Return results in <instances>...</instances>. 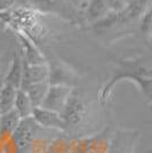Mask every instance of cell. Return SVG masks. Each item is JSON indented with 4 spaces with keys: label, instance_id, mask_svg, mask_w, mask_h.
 I'll return each mask as SVG.
<instances>
[{
    "label": "cell",
    "instance_id": "12",
    "mask_svg": "<svg viewBox=\"0 0 152 153\" xmlns=\"http://www.w3.org/2000/svg\"><path fill=\"white\" fill-rule=\"evenodd\" d=\"M75 72L64 64H57L53 69H49V85L70 86L75 82Z\"/></svg>",
    "mask_w": 152,
    "mask_h": 153
},
{
    "label": "cell",
    "instance_id": "8",
    "mask_svg": "<svg viewBox=\"0 0 152 153\" xmlns=\"http://www.w3.org/2000/svg\"><path fill=\"white\" fill-rule=\"evenodd\" d=\"M32 118L44 129L58 130L62 133L65 131V125L61 117V113H57L55 111H51V110L38 106V108H33Z\"/></svg>",
    "mask_w": 152,
    "mask_h": 153
},
{
    "label": "cell",
    "instance_id": "15",
    "mask_svg": "<svg viewBox=\"0 0 152 153\" xmlns=\"http://www.w3.org/2000/svg\"><path fill=\"white\" fill-rule=\"evenodd\" d=\"M49 86H51L49 81H44V82L33 83L30 86H26L24 88H22V90H24L28 94L33 108H38L41 105V102H42Z\"/></svg>",
    "mask_w": 152,
    "mask_h": 153
},
{
    "label": "cell",
    "instance_id": "1",
    "mask_svg": "<svg viewBox=\"0 0 152 153\" xmlns=\"http://www.w3.org/2000/svg\"><path fill=\"white\" fill-rule=\"evenodd\" d=\"M122 79H130L132 81H135L146 100H151V66L149 61L141 57L119 62V66L114 70L113 76L98 93V100L102 104L108 103L112 95L114 85Z\"/></svg>",
    "mask_w": 152,
    "mask_h": 153
},
{
    "label": "cell",
    "instance_id": "9",
    "mask_svg": "<svg viewBox=\"0 0 152 153\" xmlns=\"http://www.w3.org/2000/svg\"><path fill=\"white\" fill-rule=\"evenodd\" d=\"M49 81V68L47 63L28 65L23 62V76L19 89L33 83Z\"/></svg>",
    "mask_w": 152,
    "mask_h": 153
},
{
    "label": "cell",
    "instance_id": "2",
    "mask_svg": "<svg viewBox=\"0 0 152 153\" xmlns=\"http://www.w3.org/2000/svg\"><path fill=\"white\" fill-rule=\"evenodd\" d=\"M61 117L65 125V134L88 135L93 121L92 108L78 91L72 90Z\"/></svg>",
    "mask_w": 152,
    "mask_h": 153
},
{
    "label": "cell",
    "instance_id": "7",
    "mask_svg": "<svg viewBox=\"0 0 152 153\" xmlns=\"http://www.w3.org/2000/svg\"><path fill=\"white\" fill-rule=\"evenodd\" d=\"M110 138L104 135H93L70 143L69 153H107Z\"/></svg>",
    "mask_w": 152,
    "mask_h": 153
},
{
    "label": "cell",
    "instance_id": "17",
    "mask_svg": "<svg viewBox=\"0 0 152 153\" xmlns=\"http://www.w3.org/2000/svg\"><path fill=\"white\" fill-rule=\"evenodd\" d=\"M70 143H65L63 140H56L47 147L45 153H69Z\"/></svg>",
    "mask_w": 152,
    "mask_h": 153
},
{
    "label": "cell",
    "instance_id": "20",
    "mask_svg": "<svg viewBox=\"0 0 152 153\" xmlns=\"http://www.w3.org/2000/svg\"><path fill=\"white\" fill-rule=\"evenodd\" d=\"M7 68H9V65L6 63V55H5V53L0 51V81L5 80V76L8 70Z\"/></svg>",
    "mask_w": 152,
    "mask_h": 153
},
{
    "label": "cell",
    "instance_id": "10",
    "mask_svg": "<svg viewBox=\"0 0 152 153\" xmlns=\"http://www.w3.org/2000/svg\"><path fill=\"white\" fill-rule=\"evenodd\" d=\"M17 33H19V37L21 39L22 46H23V51H24V56L22 57L23 62L28 65H37V64L46 63L44 55L39 51V49L36 47L31 39L23 32L17 31Z\"/></svg>",
    "mask_w": 152,
    "mask_h": 153
},
{
    "label": "cell",
    "instance_id": "6",
    "mask_svg": "<svg viewBox=\"0 0 152 153\" xmlns=\"http://www.w3.org/2000/svg\"><path fill=\"white\" fill-rule=\"evenodd\" d=\"M130 0H92L87 8L88 21H101L111 13L118 12Z\"/></svg>",
    "mask_w": 152,
    "mask_h": 153
},
{
    "label": "cell",
    "instance_id": "21",
    "mask_svg": "<svg viewBox=\"0 0 152 153\" xmlns=\"http://www.w3.org/2000/svg\"><path fill=\"white\" fill-rule=\"evenodd\" d=\"M17 1L19 0H0V12L7 10V9L14 7Z\"/></svg>",
    "mask_w": 152,
    "mask_h": 153
},
{
    "label": "cell",
    "instance_id": "16",
    "mask_svg": "<svg viewBox=\"0 0 152 153\" xmlns=\"http://www.w3.org/2000/svg\"><path fill=\"white\" fill-rule=\"evenodd\" d=\"M16 91L17 89H15L12 86L5 85V83L0 88V115L14 108Z\"/></svg>",
    "mask_w": 152,
    "mask_h": 153
},
{
    "label": "cell",
    "instance_id": "13",
    "mask_svg": "<svg viewBox=\"0 0 152 153\" xmlns=\"http://www.w3.org/2000/svg\"><path fill=\"white\" fill-rule=\"evenodd\" d=\"M19 121L21 118L14 108L0 115V137H10L19 126Z\"/></svg>",
    "mask_w": 152,
    "mask_h": 153
},
{
    "label": "cell",
    "instance_id": "14",
    "mask_svg": "<svg viewBox=\"0 0 152 153\" xmlns=\"http://www.w3.org/2000/svg\"><path fill=\"white\" fill-rule=\"evenodd\" d=\"M33 105L29 98V96L24 90L17 89L16 96H15V102H14V110L17 112L21 119H25L32 117Z\"/></svg>",
    "mask_w": 152,
    "mask_h": 153
},
{
    "label": "cell",
    "instance_id": "5",
    "mask_svg": "<svg viewBox=\"0 0 152 153\" xmlns=\"http://www.w3.org/2000/svg\"><path fill=\"white\" fill-rule=\"evenodd\" d=\"M72 90H73V88L70 86L51 85L46 95H45L44 100H42V102H41L40 108L61 113L63 111L66 102H68V98L71 95Z\"/></svg>",
    "mask_w": 152,
    "mask_h": 153
},
{
    "label": "cell",
    "instance_id": "4",
    "mask_svg": "<svg viewBox=\"0 0 152 153\" xmlns=\"http://www.w3.org/2000/svg\"><path fill=\"white\" fill-rule=\"evenodd\" d=\"M139 131L133 129H118L110 140L107 153H135L139 140Z\"/></svg>",
    "mask_w": 152,
    "mask_h": 153
},
{
    "label": "cell",
    "instance_id": "19",
    "mask_svg": "<svg viewBox=\"0 0 152 153\" xmlns=\"http://www.w3.org/2000/svg\"><path fill=\"white\" fill-rule=\"evenodd\" d=\"M32 4H34L39 8H51V7L60 6L64 0H31Z\"/></svg>",
    "mask_w": 152,
    "mask_h": 153
},
{
    "label": "cell",
    "instance_id": "11",
    "mask_svg": "<svg viewBox=\"0 0 152 153\" xmlns=\"http://www.w3.org/2000/svg\"><path fill=\"white\" fill-rule=\"evenodd\" d=\"M23 76V58L21 57L19 53H14L12 62L9 64V68L7 70L5 76L4 83L12 86L15 89H19Z\"/></svg>",
    "mask_w": 152,
    "mask_h": 153
},
{
    "label": "cell",
    "instance_id": "18",
    "mask_svg": "<svg viewBox=\"0 0 152 153\" xmlns=\"http://www.w3.org/2000/svg\"><path fill=\"white\" fill-rule=\"evenodd\" d=\"M151 12H150V8H148L141 16V23H139L141 31L146 36H150L151 33Z\"/></svg>",
    "mask_w": 152,
    "mask_h": 153
},
{
    "label": "cell",
    "instance_id": "3",
    "mask_svg": "<svg viewBox=\"0 0 152 153\" xmlns=\"http://www.w3.org/2000/svg\"><path fill=\"white\" fill-rule=\"evenodd\" d=\"M40 129H44V128L40 127L33 120L32 117L21 119L19 126L12 135V140L16 147V152L23 153L26 152L29 149H31L33 142L37 140Z\"/></svg>",
    "mask_w": 152,
    "mask_h": 153
}]
</instances>
